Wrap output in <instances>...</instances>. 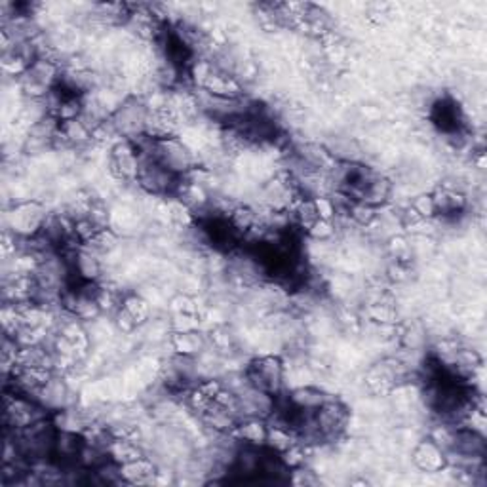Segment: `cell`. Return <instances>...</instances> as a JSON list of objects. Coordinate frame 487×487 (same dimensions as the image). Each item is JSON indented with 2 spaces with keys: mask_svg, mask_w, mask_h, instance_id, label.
I'll return each mask as SVG.
<instances>
[{
  "mask_svg": "<svg viewBox=\"0 0 487 487\" xmlns=\"http://www.w3.org/2000/svg\"><path fill=\"white\" fill-rule=\"evenodd\" d=\"M248 381L250 387L261 390L265 394H278L284 381V364L276 356H261L251 362L248 367Z\"/></svg>",
  "mask_w": 487,
  "mask_h": 487,
  "instance_id": "6da1fadb",
  "label": "cell"
},
{
  "mask_svg": "<svg viewBox=\"0 0 487 487\" xmlns=\"http://www.w3.org/2000/svg\"><path fill=\"white\" fill-rule=\"evenodd\" d=\"M413 463L417 464L423 472H440L446 464L441 447L434 440L421 441L413 451Z\"/></svg>",
  "mask_w": 487,
  "mask_h": 487,
  "instance_id": "7a4b0ae2",
  "label": "cell"
},
{
  "mask_svg": "<svg viewBox=\"0 0 487 487\" xmlns=\"http://www.w3.org/2000/svg\"><path fill=\"white\" fill-rule=\"evenodd\" d=\"M120 476L132 483H149L155 481V466L147 459H137L128 464H120Z\"/></svg>",
  "mask_w": 487,
  "mask_h": 487,
  "instance_id": "3957f363",
  "label": "cell"
},
{
  "mask_svg": "<svg viewBox=\"0 0 487 487\" xmlns=\"http://www.w3.org/2000/svg\"><path fill=\"white\" fill-rule=\"evenodd\" d=\"M169 345L179 356H192L202 348V339L197 331H175Z\"/></svg>",
  "mask_w": 487,
  "mask_h": 487,
  "instance_id": "277c9868",
  "label": "cell"
},
{
  "mask_svg": "<svg viewBox=\"0 0 487 487\" xmlns=\"http://www.w3.org/2000/svg\"><path fill=\"white\" fill-rule=\"evenodd\" d=\"M234 432H236L244 441L259 446V444H265V441H267L268 429L259 421V419L251 417L248 419V421H244L242 424H238L236 429H234Z\"/></svg>",
  "mask_w": 487,
  "mask_h": 487,
  "instance_id": "5b68a950",
  "label": "cell"
},
{
  "mask_svg": "<svg viewBox=\"0 0 487 487\" xmlns=\"http://www.w3.org/2000/svg\"><path fill=\"white\" fill-rule=\"evenodd\" d=\"M122 308L132 316V318L137 322V324H143L147 318H149V310H151V305L149 301H145L143 297L140 295H128L122 299Z\"/></svg>",
  "mask_w": 487,
  "mask_h": 487,
  "instance_id": "8992f818",
  "label": "cell"
},
{
  "mask_svg": "<svg viewBox=\"0 0 487 487\" xmlns=\"http://www.w3.org/2000/svg\"><path fill=\"white\" fill-rule=\"evenodd\" d=\"M409 208H412L421 219H432L436 215L432 194H419V197L413 198V202L409 204Z\"/></svg>",
  "mask_w": 487,
  "mask_h": 487,
  "instance_id": "52a82bcc",
  "label": "cell"
},
{
  "mask_svg": "<svg viewBox=\"0 0 487 487\" xmlns=\"http://www.w3.org/2000/svg\"><path fill=\"white\" fill-rule=\"evenodd\" d=\"M308 234H310L314 240H318V242H325V240H330V238L335 234V225H333V221L318 219L310 229H308Z\"/></svg>",
  "mask_w": 487,
  "mask_h": 487,
  "instance_id": "ba28073f",
  "label": "cell"
},
{
  "mask_svg": "<svg viewBox=\"0 0 487 487\" xmlns=\"http://www.w3.org/2000/svg\"><path fill=\"white\" fill-rule=\"evenodd\" d=\"M389 250H390V253H392V256L398 259V261H404V259L409 256V251H412V246L407 244V240L404 236H392L390 238Z\"/></svg>",
  "mask_w": 487,
  "mask_h": 487,
  "instance_id": "9c48e42d",
  "label": "cell"
}]
</instances>
